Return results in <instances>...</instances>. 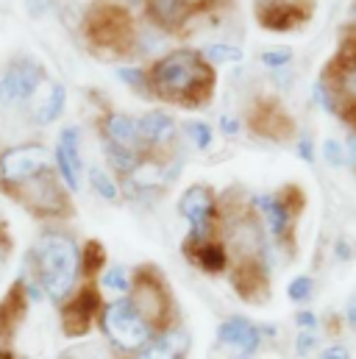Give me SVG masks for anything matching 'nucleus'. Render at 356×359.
<instances>
[{
	"label": "nucleus",
	"mask_w": 356,
	"mask_h": 359,
	"mask_svg": "<svg viewBox=\"0 0 356 359\" xmlns=\"http://www.w3.org/2000/svg\"><path fill=\"white\" fill-rule=\"evenodd\" d=\"M42 67L31 59H20L14 62L3 79H0V106H17L25 103L42 84Z\"/></svg>",
	"instance_id": "nucleus-11"
},
{
	"label": "nucleus",
	"mask_w": 356,
	"mask_h": 359,
	"mask_svg": "<svg viewBox=\"0 0 356 359\" xmlns=\"http://www.w3.org/2000/svg\"><path fill=\"white\" fill-rule=\"evenodd\" d=\"M292 323L298 326V332H317L320 329V318L312 309H298L292 315Z\"/></svg>",
	"instance_id": "nucleus-31"
},
{
	"label": "nucleus",
	"mask_w": 356,
	"mask_h": 359,
	"mask_svg": "<svg viewBox=\"0 0 356 359\" xmlns=\"http://www.w3.org/2000/svg\"><path fill=\"white\" fill-rule=\"evenodd\" d=\"M354 257H356V243L351 237H340L334 243V259L337 262H351Z\"/></svg>",
	"instance_id": "nucleus-33"
},
{
	"label": "nucleus",
	"mask_w": 356,
	"mask_h": 359,
	"mask_svg": "<svg viewBox=\"0 0 356 359\" xmlns=\"http://www.w3.org/2000/svg\"><path fill=\"white\" fill-rule=\"evenodd\" d=\"M203 59H206L209 65H228V62H240V59H242V50L234 48V45L217 42V45H209V48L203 50Z\"/></svg>",
	"instance_id": "nucleus-26"
},
{
	"label": "nucleus",
	"mask_w": 356,
	"mask_h": 359,
	"mask_svg": "<svg viewBox=\"0 0 356 359\" xmlns=\"http://www.w3.org/2000/svg\"><path fill=\"white\" fill-rule=\"evenodd\" d=\"M186 257L203 273H223L228 268V251H226V243H220V240H209V243H200V245H186Z\"/></svg>",
	"instance_id": "nucleus-17"
},
{
	"label": "nucleus",
	"mask_w": 356,
	"mask_h": 359,
	"mask_svg": "<svg viewBox=\"0 0 356 359\" xmlns=\"http://www.w3.org/2000/svg\"><path fill=\"white\" fill-rule=\"evenodd\" d=\"M343 320L351 326V329H356V292L345 301V312H343Z\"/></svg>",
	"instance_id": "nucleus-38"
},
{
	"label": "nucleus",
	"mask_w": 356,
	"mask_h": 359,
	"mask_svg": "<svg viewBox=\"0 0 356 359\" xmlns=\"http://www.w3.org/2000/svg\"><path fill=\"white\" fill-rule=\"evenodd\" d=\"M103 295L97 287H78L59 309V320H62V332L67 337H84L92 332V326H97L100 312H103Z\"/></svg>",
	"instance_id": "nucleus-8"
},
{
	"label": "nucleus",
	"mask_w": 356,
	"mask_h": 359,
	"mask_svg": "<svg viewBox=\"0 0 356 359\" xmlns=\"http://www.w3.org/2000/svg\"><path fill=\"white\" fill-rule=\"evenodd\" d=\"M189 348H192V337L184 329V323L178 320L170 329L159 332L148 346H142L139 351L123 359H184L189 354Z\"/></svg>",
	"instance_id": "nucleus-13"
},
{
	"label": "nucleus",
	"mask_w": 356,
	"mask_h": 359,
	"mask_svg": "<svg viewBox=\"0 0 356 359\" xmlns=\"http://www.w3.org/2000/svg\"><path fill=\"white\" fill-rule=\"evenodd\" d=\"M106 137H109V142H114L120 148H131V151H137L142 145V140H139V123L134 117H128V114H109V120H106Z\"/></svg>",
	"instance_id": "nucleus-18"
},
{
	"label": "nucleus",
	"mask_w": 356,
	"mask_h": 359,
	"mask_svg": "<svg viewBox=\"0 0 356 359\" xmlns=\"http://www.w3.org/2000/svg\"><path fill=\"white\" fill-rule=\"evenodd\" d=\"M128 298H131L134 306L145 315V320L156 329V334L165 332V329H170L173 323L181 320L176 315L170 290H167L165 278L159 276V270H153V268L137 270V276H134V290H131Z\"/></svg>",
	"instance_id": "nucleus-4"
},
{
	"label": "nucleus",
	"mask_w": 356,
	"mask_h": 359,
	"mask_svg": "<svg viewBox=\"0 0 356 359\" xmlns=\"http://www.w3.org/2000/svg\"><path fill=\"white\" fill-rule=\"evenodd\" d=\"M6 262H8V243H6V237L0 234V278H3V273H6Z\"/></svg>",
	"instance_id": "nucleus-40"
},
{
	"label": "nucleus",
	"mask_w": 356,
	"mask_h": 359,
	"mask_svg": "<svg viewBox=\"0 0 356 359\" xmlns=\"http://www.w3.org/2000/svg\"><path fill=\"white\" fill-rule=\"evenodd\" d=\"M103 259H106V254H103V245L100 243H87L84 248H81V265H84V273L87 276H100V268H103Z\"/></svg>",
	"instance_id": "nucleus-27"
},
{
	"label": "nucleus",
	"mask_w": 356,
	"mask_h": 359,
	"mask_svg": "<svg viewBox=\"0 0 356 359\" xmlns=\"http://www.w3.org/2000/svg\"><path fill=\"white\" fill-rule=\"evenodd\" d=\"M254 128L262 131V134H267V137H287V134L292 131L287 114H284L281 109L270 106V103L262 106L259 111H254Z\"/></svg>",
	"instance_id": "nucleus-19"
},
{
	"label": "nucleus",
	"mask_w": 356,
	"mask_h": 359,
	"mask_svg": "<svg viewBox=\"0 0 356 359\" xmlns=\"http://www.w3.org/2000/svg\"><path fill=\"white\" fill-rule=\"evenodd\" d=\"M25 309H28V298H25L20 281H17V284L6 292V298L0 301V346L17 332V326H20L22 315H25Z\"/></svg>",
	"instance_id": "nucleus-15"
},
{
	"label": "nucleus",
	"mask_w": 356,
	"mask_h": 359,
	"mask_svg": "<svg viewBox=\"0 0 356 359\" xmlns=\"http://www.w3.org/2000/svg\"><path fill=\"white\" fill-rule=\"evenodd\" d=\"M298 156L306 162V165H315V145L309 137H301L298 140Z\"/></svg>",
	"instance_id": "nucleus-36"
},
{
	"label": "nucleus",
	"mask_w": 356,
	"mask_h": 359,
	"mask_svg": "<svg viewBox=\"0 0 356 359\" xmlns=\"http://www.w3.org/2000/svg\"><path fill=\"white\" fill-rule=\"evenodd\" d=\"M214 343H217V348L231 351L234 359H254L256 351L265 346L262 323H254L245 315H228L220 320V326L214 332Z\"/></svg>",
	"instance_id": "nucleus-9"
},
{
	"label": "nucleus",
	"mask_w": 356,
	"mask_h": 359,
	"mask_svg": "<svg viewBox=\"0 0 356 359\" xmlns=\"http://www.w3.org/2000/svg\"><path fill=\"white\" fill-rule=\"evenodd\" d=\"M289 59H292V50L289 48H273V50L262 53V62H265L267 67H284Z\"/></svg>",
	"instance_id": "nucleus-32"
},
{
	"label": "nucleus",
	"mask_w": 356,
	"mask_h": 359,
	"mask_svg": "<svg viewBox=\"0 0 356 359\" xmlns=\"http://www.w3.org/2000/svg\"><path fill=\"white\" fill-rule=\"evenodd\" d=\"M320 359H351V351L343 343H331L320 351Z\"/></svg>",
	"instance_id": "nucleus-35"
},
{
	"label": "nucleus",
	"mask_w": 356,
	"mask_h": 359,
	"mask_svg": "<svg viewBox=\"0 0 356 359\" xmlns=\"http://www.w3.org/2000/svg\"><path fill=\"white\" fill-rule=\"evenodd\" d=\"M178 215L189 223V237L186 245H200L214 240V217H217V201L214 192L203 184H195L184 189L178 198Z\"/></svg>",
	"instance_id": "nucleus-5"
},
{
	"label": "nucleus",
	"mask_w": 356,
	"mask_h": 359,
	"mask_svg": "<svg viewBox=\"0 0 356 359\" xmlns=\"http://www.w3.org/2000/svg\"><path fill=\"white\" fill-rule=\"evenodd\" d=\"M181 3H184V6L192 11V8H203V6H209L212 0H181Z\"/></svg>",
	"instance_id": "nucleus-43"
},
{
	"label": "nucleus",
	"mask_w": 356,
	"mask_h": 359,
	"mask_svg": "<svg viewBox=\"0 0 356 359\" xmlns=\"http://www.w3.org/2000/svg\"><path fill=\"white\" fill-rule=\"evenodd\" d=\"M317 346H320V334L317 332H298L295 340H292V351H295V357L301 359L309 357Z\"/></svg>",
	"instance_id": "nucleus-28"
},
{
	"label": "nucleus",
	"mask_w": 356,
	"mask_h": 359,
	"mask_svg": "<svg viewBox=\"0 0 356 359\" xmlns=\"http://www.w3.org/2000/svg\"><path fill=\"white\" fill-rule=\"evenodd\" d=\"M89 184H92V189H95L103 201H117V195H120V187L114 184V179H111L106 170H100V168H92V170H89Z\"/></svg>",
	"instance_id": "nucleus-25"
},
{
	"label": "nucleus",
	"mask_w": 356,
	"mask_h": 359,
	"mask_svg": "<svg viewBox=\"0 0 356 359\" xmlns=\"http://www.w3.org/2000/svg\"><path fill=\"white\" fill-rule=\"evenodd\" d=\"M8 192H14V198L39 217H64V215H70L67 192L62 189V184L53 173H45V176L28 181L22 187H14Z\"/></svg>",
	"instance_id": "nucleus-6"
},
{
	"label": "nucleus",
	"mask_w": 356,
	"mask_h": 359,
	"mask_svg": "<svg viewBox=\"0 0 356 359\" xmlns=\"http://www.w3.org/2000/svg\"><path fill=\"white\" fill-rule=\"evenodd\" d=\"M148 11L162 28H178L189 14L181 0H148Z\"/></svg>",
	"instance_id": "nucleus-21"
},
{
	"label": "nucleus",
	"mask_w": 356,
	"mask_h": 359,
	"mask_svg": "<svg viewBox=\"0 0 356 359\" xmlns=\"http://www.w3.org/2000/svg\"><path fill=\"white\" fill-rule=\"evenodd\" d=\"M345 156H348V162L356 165V131L348 137V142H345Z\"/></svg>",
	"instance_id": "nucleus-42"
},
{
	"label": "nucleus",
	"mask_w": 356,
	"mask_h": 359,
	"mask_svg": "<svg viewBox=\"0 0 356 359\" xmlns=\"http://www.w3.org/2000/svg\"><path fill=\"white\" fill-rule=\"evenodd\" d=\"M186 137L198 151H206L212 145V128L206 123H186Z\"/></svg>",
	"instance_id": "nucleus-29"
},
{
	"label": "nucleus",
	"mask_w": 356,
	"mask_h": 359,
	"mask_svg": "<svg viewBox=\"0 0 356 359\" xmlns=\"http://www.w3.org/2000/svg\"><path fill=\"white\" fill-rule=\"evenodd\" d=\"M323 159H326L331 168H343L348 156H345V148H343L337 140H326V142H323Z\"/></svg>",
	"instance_id": "nucleus-30"
},
{
	"label": "nucleus",
	"mask_w": 356,
	"mask_h": 359,
	"mask_svg": "<svg viewBox=\"0 0 356 359\" xmlns=\"http://www.w3.org/2000/svg\"><path fill=\"white\" fill-rule=\"evenodd\" d=\"M87 34L89 39L100 48H114L123 50L131 45V20L123 8L114 6H97L89 11L87 20Z\"/></svg>",
	"instance_id": "nucleus-10"
},
{
	"label": "nucleus",
	"mask_w": 356,
	"mask_h": 359,
	"mask_svg": "<svg viewBox=\"0 0 356 359\" xmlns=\"http://www.w3.org/2000/svg\"><path fill=\"white\" fill-rule=\"evenodd\" d=\"M106 159H109V165H111L120 176H125V179L142 165V159H139L137 151H131V148H120V145H114V142H106Z\"/></svg>",
	"instance_id": "nucleus-23"
},
{
	"label": "nucleus",
	"mask_w": 356,
	"mask_h": 359,
	"mask_svg": "<svg viewBox=\"0 0 356 359\" xmlns=\"http://www.w3.org/2000/svg\"><path fill=\"white\" fill-rule=\"evenodd\" d=\"M78 137L81 131L76 126L64 128L59 134V145H56V170H59V179L67 189H78L81 187V151H78Z\"/></svg>",
	"instance_id": "nucleus-14"
},
{
	"label": "nucleus",
	"mask_w": 356,
	"mask_h": 359,
	"mask_svg": "<svg viewBox=\"0 0 356 359\" xmlns=\"http://www.w3.org/2000/svg\"><path fill=\"white\" fill-rule=\"evenodd\" d=\"M148 87L165 100L198 106L212 95L214 73L209 70L203 56L192 50H176L153 65V70L148 73Z\"/></svg>",
	"instance_id": "nucleus-2"
},
{
	"label": "nucleus",
	"mask_w": 356,
	"mask_h": 359,
	"mask_svg": "<svg viewBox=\"0 0 356 359\" xmlns=\"http://www.w3.org/2000/svg\"><path fill=\"white\" fill-rule=\"evenodd\" d=\"M64 103H67V90H64V84H53L50 92H48V97H45V103L36 109L34 120H36L39 126H50L56 117H62Z\"/></svg>",
	"instance_id": "nucleus-22"
},
{
	"label": "nucleus",
	"mask_w": 356,
	"mask_h": 359,
	"mask_svg": "<svg viewBox=\"0 0 356 359\" xmlns=\"http://www.w3.org/2000/svg\"><path fill=\"white\" fill-rule=\"evenodd\" d=\"M137 123H139V140H142V145H151V148L167 145L173 140V134H176V123L165 111H151V114L139 117Z\"/></svg>",
	"instance_id": "nucleus-16"
},
{
	"label": "nucleus",
	"mask_w": 356,
	"mask_h": 359,
	"mask_svg": "<svg viewBox=\"0 0 356 359\" xmlns=\"http://www.w3.org/2000/svg\"><path fill=\"white\" fill-rule=\"evenodd\" d=\"M251 206H254V212L262 217L267 234H270L273 240L281 243V240L289 237V231H292V215H295L298 203H289L284 192H278V195L262 192V195H254Z\"/></svg>",
	"instance_id": "nucleus-12"
},
{
	"label": "nucleus",
	"mask_w": 356,
	"mask_h": 359,
	"mask_svg": "<svg viewBox=\"0 0 356 359\" xmlns=\"http://www.w3.org/2000/svg\"><path fill=\"white\" fill-rule=\"evenodd\" d=\"M25 270H31L39 278L48 301L62 306L78 290V281L84 276L81 248L67 231L45 229L28 254Z\"/></svg>",
	"instance_id": "nucleus-1"
},
{
	"label": "nucleus",
	"mask_w": 356,
	"mask_h": 359,
	"mask_svg": "<svg viewBox=\"0 0 356 359\" xmlns=\"http://www.w3.org/2000/svg\"><path fill=\"white\" fill-rule=\"evenodd\" d=\"M220 128H223L226 137H234V134L240 131V120L231 117V114H223V117H220Z\"/></svg>",
	"instance_id": "nucleus-37"
},
{
	"label": "nucleus",
	"mask_w": 356,
	"mask_h": 359,
	"mask_svg": "<svg viewBox=\"0 0 356 359\" xmlns=\"http://www.w3.org/2000/svg\"><path fill=\"white\" fill-rule=\"evenodd\" d=\"M100 334L117 357H131L142 346L156 337V329L145 320V315L134 306L131 298H111L103 304L100 312Z\"/></svg>",
	"instance_id": "nucleus-3"
},
{
	"label": "nucleus",
	"mask_w": 356,
	"mask_h": 359,
	"mask_svg": "<svg viewBox=\"0 0 356 359\" xmlns=\"http://www.w3.org/2000/svg\"><path fill=\"white\" fill-rule=\"evenodd\" d=\"M287 298H289L292 304H298V306L309 304V301L315 298V278L306 276V273L295 276V278L287 284Z\"/></svg>",
	"instance_id": "nucleus-24"
},
{
	"label": "nucleus",
	"mask_w": 356,
	"mask_h": 359,
	"mask_svg": "<svg viewBox=\"0 0 356 359\" xmlns=\"http://www.w3.org/2000/svg\"><path fill=\"white\" fill-rule=\"evenodd\" d=\"M343 90H348V95L356 97V67H351V70L343 76Z\"/></svg>",
	"instance_id": "nucleus-39"
},
{
	"label": "nucleus",
	"mask_w": 356,
	"mask_h": 359,
	"mask_svg": "<svg viewBox=\"0 0 356 359\" xmlns=\"http://www.w3.org/2000/svg\"><path fill=\"white\" fill-rule=\"evenodd\" d=\"M97 281H100V290L111 292L114 298H128L131 290H134V276H131V270L123 268V265H109L97 276Z\"/></svg>",
	"instance_id": "nucleus-20"
},
{
	"label": "nucleus",
	"mask_w": 356,
	"mask_h": 359,
	"mask_svg": "<svg viewBox=\"0 0 356 359\" xmlns=\"http://www.w3.org/2000/svg\"><path fill=\"white\" fill-rule=\"evenodd\" d=\"M50 165L53 159L42 145H17L0 154V181L8 189H14V187H22L28 181L50 173Z\"/></svg>",
	"instance_id": "nucleus-7"
},
{
	"label": "nucleus",
	"mask_w": 356,
	"mask_h": 359,
	"mask_svg": "<svg viewBox=\"0 0 356 359\" xmlns=\"http://www.w3.org/2000/svg\"><path fill=\"white\" fill-rule=\"evenodd\" d=\"M0 359H14V354H11L8 348H3V346H0Z\"/></svg>",
	"instance_id": "nucleus-44"
},
{
	"label": "nucleus",
	"mask_w": 356,
	"mask_h": 359,
	"mask_svg": "<svg viewBox=\"0 0 356 359\" xmlns=\"http://www.w3.org/2000/svg\"><path fill=\"white\" fill-rule=\"evenodd\" d=\"M117 76H120V81H125V84H131V87H142V84H148L145 73H142V70H134V67H123Z\"/></svg>",
	"instance_id": "nucleus-34"
},
{
	"label": "nucleus",
	"mask_w": 356,
	"mask_h": 359,
	"mask_svg": "<svg viewBox=\"0 0 356 359\" xmlns=\"http://www.w3.org/2000/svg\"><path fill=\"white\" fill-rule=\"evenodd\" d=\"M315 100H317V103H320V106H326V109H331V97H329V92L323 90V87H320V84H317V87H315Z\"/></svg>",
	"instance_id": "nucleus-41"
}]
</instances>
